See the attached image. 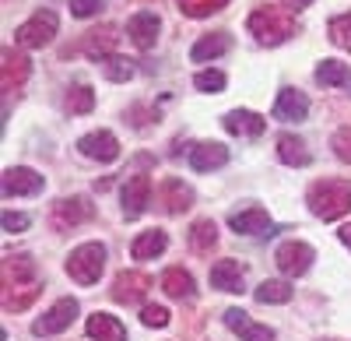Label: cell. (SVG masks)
<instances>
[{"label": "cell", "mask_w": 351, "mask_h": 341, "mask_svg": "<svg viewBox=\"0 0 351 341\" xmlns=\"http://www.w3.org/2000/svg\"><path fill=\"white\" fill-rule=\"evenodd\" d=\"M306 204L316 218L337 222L351 211V183L348 180H316L306 193Z\"/></svg>", "instance_id": "obj_1"}, {"label": "cell", "mask_w": 351, "mask_h": 341, "mask_svg": "<svg viewBox=\"0 0 351 341\" xmlns=\"http://www.w3.org/2000/svg\"><path fill=\"white\" fill-rule=\"evenodd\" d=\"M246 28L256 36V43H263V46H281V43H288L291 36L299 32L295 11H288V8H256L250 14Z\"/></svg>", "instance_id": "obj_2"}, {"label": "cell", "mask_w": 351, "mask_h": 341, "mask_svg": "<svg viewBox=\"0 0 351 341\" xmlns=\"http://www.w3.org/2000/svg\"><path fill=\"white\" fill-rule=\"evenodd\" d=\"M67 274L77 281V285H95L106 271V246L102 243H81L71 250L67 257Z\"/></svg>", "instance_id": "obj_3"}, {"label": "cell", "mask_w": 351, "mask_h": 341, "mask_svg": "<svg viewBox=\"0 0 351 341\" xmlns=\"http://www.w3.org/2000/svg\"><path fill=\"white\" fill-rule=\"evenodd\" d=\"M56 28H60V18H56L49 8H43V11H36L28 21H21V25L14 28V43H18L21 49H43V46L53 43Z\"/></svg>", "instance_id": "obj_4"}, {"label": "cell", "mask_w": 351, "mask_h": 341, "mask_svg": "<svg viewBox=\"0 0 351 341\" xmlns=\"http://www.w3.org/2000/svg\"><path fill=\"white\" fill-rule=\"evenodd\" d=\"M92 215H95V204L88 201L84 193H74V197H60V201L53 204V215H49V222H53V229L67 233V229H74V225L88 222Z\"/></svg>", "instance_id": "obj_5"}, {"label": "cell", "mask_w": 351, "mask_h": 341, "mask_svg": "<svg viewBox=\"0 0 351 341\" xmlns=\"http://www.w3.org/2000/svg\"><path fill=\"white\" fill-rule=\"evenodd\" d=\"M274 261H278L281 274H288V278H302V274L313 268V261H316V250H313L309 243H302V239H288V243L278 246Z\"/></svg>", "instance_id": "obj_6"}, {"label": "cell", "mask_w": 351, "mask_h": 341, "mask_svg": "<svg viewBox=\"0 0 351 341\" xmlns=\"http://www.w3.org/2000/svg\"><path fill=\"white\" fill-rule=\"evenodd\" d=\"M77 299H56L49 309H46V314L32 324V334L36 338H49V334H60V331H67L71 324H74V317H77Z\"/></svg>", "instance_id": "obj_7"}, {"label": "cell", "mask_w": 351, "mask_h": 341, "mask_svg": "<svg viewBox=\"0 0 351 341\" xmlns=\"http://www.w3.org/2000/svg\"><path fill=\"white\" fill-rule=\"evenodd\" d=\"M0 89H4V95L11 92H21V84L28 81V74H32V60L14 49V46H4V53H0Z\"/></svg>", "instance_id": "obj_8"}, {"label": "cell", "mask_w": 351, "mask_h": 341, "mask_svg": "<svg viewBox=\"0 0 351 341\" xmlns=\"http://www.w3.org/2000/svg\"><path fill=\"white\" fill-rule=\"evenodd\" d=\"M120 201H123V218L127 222L141 218L144 211H148V204H152V176H144V173L130 176L123 183V190H120Z\"/></svg>", "instance_id": "obj_9"}, {"label": "cell", "mask_w": 351, "mask_h": 341, "mask_svg": "<svg viewBox=\"0 0 351 341\" xmlns=\"http://www.w3.org/2000/svg\"><path fill=\"white\" fill-rule=\"evenodd\" d=\"M0 187H4V197H36V193H43L46 180L28 165H11V169H4Z\"/></svg>", "instance_id": "obj_10"}, {"label": "cell", "mask_w": 351, "mask_h": 341, "mask_svg": "<svg viewBox=\"0 0 351 341\" xmlns=\"http://www.w3.org/2000/svg\"><path fill=\"white\" fill-rule=\"evenodd\" d=\"M228 225H232V233H239V236H274L271 215L263 211V208H256V204L232 211L228 215Z\"/></svg>", "instance_id": "obj_11"}, {"label": "cell", "mask_w": 351, "mask_h": 341, "mask_svg": "<svg viewBox=\"0 0 351 341\" xmlns=\"http://www.w3.org/2000/svg\"><path fill=\"white\" fill-rule=\"evenodd\" d=\"M148 289H152V278L148 274H141V271H120V274L112 278L109 296L116 303H123V306H137L144 296H148Z\"/></svg>", "instance_id": "obj_12"}, {"label": "cell", "mask_w": 351, "mask_h": 341, "mask_svg": "<svg viewBox=\"0 0 351 341\" xmlns=\"http://www.w3.org/2000/svg\"><path fill=\"white\" fill-rule=\"evenodd\" d=\"M77 152L84 158H92V162H116L120 158V141H116L112 130H92V134H84L77 141Z\"/></svg>", "instance_id": "obj_13"}, {"label": "cell", "mask_w": 351, "mask_h": 341, "mask_svg": "<svg viewBox=\"0 0 351 341\" xmlns=\"http://www.w3.org/2000/svg\"><path fill=\"white\" fill-rule=\"evenodd\" d=\"M225 327L232 331V334H239L243 341H274L278 334H274V327H267V324H256L250 314H243L239 306H232V309H225Z\"/></svg>", "instance_id": "obj_14"}, {"label": "cell", "mask_w": 351, "mask_h": 341, "mask_svg": "<svg viewBox=\"0 0 351 341\" xmlns=\"http://www.w3.org/2000/svg\"><path fill=\"white\" fill-rule=\"evenodd\" d=\"M221 127H225L232 137L256 141V137H263V130H267V120H263L260 113H253V109H232V113H225Z\"/></svg>", "instance_id": "obj_15"}, {"label": "cell", "mask_w": 351, "mask_h": 341, "mask_svg": "<svg viewBox=\"0 0 351 341\" xmlns=\"http://www.w3.org/2000/svg\"><path fill=\"white\" fill-rule=\"evenodd\" d=\"M158 28H162V21H158L155 11H137L127 21V36H130V43L137 49H152L155 39H158Z\"/></svg>", "instance_id": "obj_16"}, {"label": "cell", "mask_w": 351, "mask_h": 341, "mask_svg": "<svg viewBox=\"0 0 351 341\" xmlns=\"http://www.w3.org/2000/svg\"><path fill=\"white\" fill-rule=\"evenodd\" d=\"M158 204H162L169 215H183V211L193 204V190H190L183 180L169 176V180H162V187H158Z\"/></svg>", "instance_id": "obj_17"}, {"label": "cell", "mask_w": 351, "mask_h": 341, "mask_svg": "<svg viewBox=\"0 0 351 341\" xmlns=\"http://www.w3.org/2000/svg\"><path fill=\"white\" fill-rule=\"evenodd\" d=\"M309 117V99H306V92H299V89H281L278 92V102H274V120H285V124H291V120H306Z\"/></svg>", "instance_id": "obj_18"}, {"label": "cell", "mask_w": 351, "mask_h": 341, "mask_svg": "<svg viewBox=\"0 0 351 341\" xmlns=\"http://www.w3.org/2000/svg\"><path fill=\"white\" fill-rule=\"evenodd\" d=\"M243 285H246V268L239 261L225 257V261H218L211 268V289H218V292H243Z\"/></svg>", "instance_id": "obj_19"}, {"label": "cell", "mask_w": 351, "mask_h": 341, "mask_svg": "<svg viewBox=\"0 0 351 341\" xmlns=\"http://www.w3.org/2000/svg\"><path fill=\"white\" fill-rule=\"evenodd\" d=\"M228 162V148L221 141H200V145L190 148V165L197 173H211V169H221Z\"/></svg>", "instance_id": "obj_20"}, {"label": "cell", "mask_w": 351, "mask_h": 341, "mask_svg": "<svg viewBox=\"0 0 351 341\" xmlns=\"http://www.w3.org/2000/svg\"><path fill=\"white\" fill-rule=\"evenodd\" d=\"M36 281V261L28 253H8L4 257V289L32 285Z\"/></svg>", "instance_id": "obj_21"}, {"label": "cell", "mask_w": 351, "mask_h": 341, "mask_svg": "<svg viewBox=\"0 0 351 341\" xmlns=\"http://www.w3.org/2000/svg\"><path fill=\"white\" fill-rule=\"evenodd\" d=\"M84 331H88L92 341H127V327L112 314H92L88 324H84Z\"/></svg>", "instance_id": "obj_22"}, {"label": "cell", "mask_w": 351, "mask_h": 341, "mask_svg": "<svg viewBox=\"0 0 351 341\" xmlns=\"http://www.w3.org/2000/svg\"><path fill=\"white\" fill-rule=\"evenodd\" d=\"M232 49V36L228 32H211V36H200L197 46L190 49L193 64H208V60H218V56H225Z\"/></svg>", "instance_id": "obj_23"}, {"label": "cell", "mask_w": 351, "mask_h": 341, "mask_svg": "<svg viewBox=\"0 0 351 341\" xmlns=\"http://www.w3.org/2000/svg\"><path fill=\"white\" fill-rule=\"evenodd\" d=\"M165 246H169V236L162 229H148V233H141L130 243V257L134 261H155V257H162V253H165Z\"/></svg>", "instance_id": "obj_24"}, {"label": "cell", "mask_w": 351, "mask_h": 341, "mask_svg": "<svg viewBox=\"0 0 351 341\" xmlns=\"http://www.w3.org/2000/svg\"><path fill=\"white\" fill-rule=\"evenodd\" d=\"M162 292L169 299H193V274L183 268H169L162 274Z\"/></svg>", "instance_id": "obj_25"}, {"label": "cell", "mask_w": 351, "mask_h": 341, "mask_svg": "<svg viewBox=\"0 0 351 341\" xmlns=\"http://www.w3.org/2000/svg\"><path fill=\"white\" fill-rule=\"evenodd\" d=\"M278 158L285 162V165H309V148H306V141L302 137H295V134H281L278 137Z\"/></svg>", "instance_id": "obj_26"}, {"label": "cell", "mask_w": 351, "mask_h": 341, "mask_svg": "<svg viewBox=\"0 0 351 341\" xmlns=\"http://www.w3.org/2000/svg\"><path fill=\"white\" fill-rule=\"evenodd\" d=\"M218 246V225L211 218H197L190 225V250L193 253H211Z\"/></svg>", "instance_id": "obj_27"}, {"label": "cell", "mask_w": 351, "mask_h": 341, "mask_svg": "<svg viewBox=\"0 0 351 341\" xmlns=\"http://www.w3.org/2000/svg\"><path fill=\"white\" fill-rule=\"evenodd\" d=\"M116 28L112 25H102V28H95V32H88L84 36V53H92L95 60H102V56H112V46H116Z\"/></svg>", "instance_id": "obj_28"}, {"label": "cell", "mask_w": 351, "mask_h": 341, "mask_svg": "<svg viewBox=\"0 0 351 341\" xmlns=\"http://www.w3.org/2000/svg\"><path fill=\"white\" fill-rule=\"evenodd\" d=\"M253 296H256V303H263V306H281V303H288L291 299V285L288 281H281V278H271V281H260V285L253 289Z\"/></svg>", "instance_id": "obj_29"}, {"label": "cell", "mask_w": 351, "mask_h": 341, "mask_svg": "<svg viewBox=\"0 0 351 341\" xmlns=\"http://www.w3.org/2000/svg\"><path fill=\"white\" fill-rule=\"evenodd\" d=\"M95 109V92H92V84H71L67 89V113H74V117H84V113H92Z\"/></svg>", "instance_id": "obj_30"}, {"label": "cell", "mask_w": 351, "mask_h": 341, "mask_svg": "<svg viewBox=\"0 0 351 341\" xmlns=\"http://www.w3.org/2000/svg\"><path fill=\"white\" fill-rule=\"evenodd\" d=\"M39 292H43L39 281H32V285H18V289H4V309L8 314H14V309H28L39 299Z\"/></svg>", "instance_id": "obj_31"}, {"label": "cell", "mask_w": 351, "mask_h": 341, "mask_svg": "<svg viewBox=\"0 0 351 341\" xmlns=\"http://www.w3.org/2000/svg\"><path fill=\"white\" fill-rule=\"evenodd\" d=\"M102 74L109 78V81H116V84H123V81H130L134 74H137V67H134V60H127V56H102Z\"/></svg>", "instance_id": "obj_32"}, {"label": "cell", "mask_w": 351, "mask_h": 341, "mask_svg": "<svg viewBox=\"0 0 351 341\" xmlns=\"http://www.w3.org/2000/svg\"><path fill=\"white\" fill-rule=\"evenodd\" d=\"M316 81L327 84V89H337V84H348L351 81V67L341 64V60H324L316 67Z\"/></svg>", "instance_id": "obj_33"}, {"label": "cell", "mask_w": 351, "mask_h": 341, "mask_svg": "<svg viewBox=\"0 0 351 341\" xmlns=\"http://www.w3.org/2000/svg\"><path fill=\"white\" fill-rule=\"evenodd\" d=\"M180 4V14L186 18H208V14H218L228 0H176Z\"/></svg>", "instance_id": "obj_34"}, {"label": "cell", "mask_w": 351, "mask_h": 341, "mask_svg": "<svg viewBox=\"0 0 351 341\" xmlns=\"http://www.w3.org/2000/svg\"><path fill=\"white\" fill-rule=\"evenodd\" d=\"M327 36H330V43H334V46H341V49H348V53H351V11H348V14L330 18Z\"/></svg>", "instance_id": "obj_35"}, {"label": "cell", "mask_w": 351, "mask_h": 341, "mask_svg": "<svg viewBox=\"0 0 351 341\" xmlns=\"http://www.w3.org/2000/svg\"><path fill=\"white\" fill-rule=\"evenodd\" d=\"M169 320H172V314H169V309L165 306H144L141 309V324L144 327H169Z\"/></svg>", "instance_id": "obj_36"}, {"label": "cell", "mask_w": 351, "mask_h": 341, "mask_svg": "<svg viewBox=\"0 0 351 341\" xmlns=\"http://www.w3.org/2000/svg\"><path fill=\"white\" fill-rule=\"evenodd\" d=\"M330 148H334V155H337L341 162H348V165H351V127L334 130V137H330Z\"/></svg>", "instance_id": "obj_37"}, {"label": "cell", "mask_w": 351, "mask_h": 341, "mask_svg": "<svg viewBox=\"0 0 351 341\" xmlns=\"http://www.w3.org/2000/svg\"><path fill=\"white\" fill-rule=\"evenodd\" d=\"M193 84H197L200 92H221L225 89V74L221 71H197Z\"/></svg>", "instance_id": "obj_38"}, {"label": "cell", "mask_w": 351, "mask_h": 341, "mask_svg": "<svg viewBox=\"0 0 351 341\" xmlns=\"http://www.w3.org/2000/svg\"><path fill=\"white\" fill-rule=\"evenodd\" d=\"M67 8H71L74 18H92L106 8V0H67Z\"/></svg>", "instance_id": "obj_39"}, {"label": "cell", "mask_w": 351, "mask_h": 341, "mask_svg": "<svg viewBox=\"0 0 351 341\" xmlns=\"http://www.w3.org/2000/svg\"><path fill=\"white\" fill-rule=\"evenodd\" d=\"M0 222H4V233H25L28 225H32V218L21 215V211H4V218H0Z\"/></svg>", "instance_id": "obj_40"}, {"label": "cell", "mask_w": 351, "mask_h": 341, "mask_svg": "<svg viewBox=\"0 0 351 341\" xmlns=\"http://www.w3.org/2000/svg\"><path fill=\"white\" fill-rule=\"evenodd\" d=\"M281 4L288 8V11H302V8H309L313 0H281Z\"/></svg>", "instance_id": "obj_41"}, {"label": "cell", "mask_w": 351, "mask_h": 341, "mask_svg": "<svg viewBox=\"0 0 351 341\" xmlns=\"http://www.w3.org/2000/svg\"><path fill=\"white\" fill-rule=\"evenodd\" d=\"M337 236H341V243L351 250V222H348V225H341V229H337Z\"/></svg>", "instance_id": "obj_42"}]
</instances>
